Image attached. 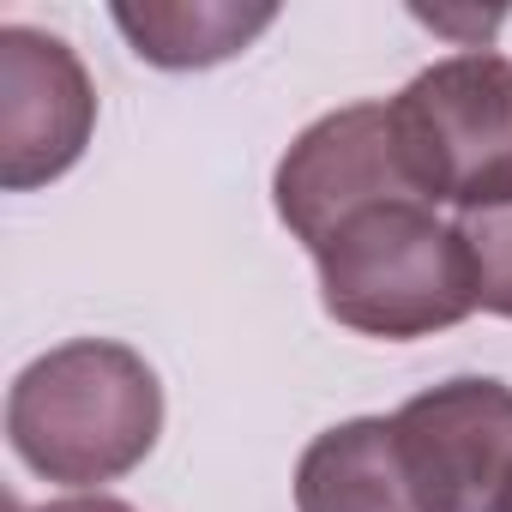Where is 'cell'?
Wrapping results in <instances>:
<instances>
[{
  "mask_svg": "<svg viewBox=\"0 0 512 512\" xmlns=\"http://www.w3.org/2000/svg\"><path fill=\"white\" fill-rule=\"evenodd\" d=\"M163 434V386L133 344L73 338L19 368L7 392L13 452L67 488L121 482Z\"/></svg>",
  "mask_w": 512,
  "mask_h": 512,
  "instance_id": "cell-1",
  "label": "cell"
},
{
  "mask_svg": "<svg viewBox=\"0 0 512 512\" xmlns=\"http://www.w3.org/2000/svg\"><path fill=\"white\" fill-rule=\"evenodd\" d=\"M320 302L356 338H434L476 314V278L458 223L428 199H386L356 211L320 253Z\"/></svg>",
  "mask_w": 512,
  "mask_h": 512,
  "instance_id": "cell-2",
  "label": "cell"
},
{
  "mask_svg": "<svg viewBox=\"0 0 512 512\" xmlns=\"http://www.w3.org/2000/svg\"><path fill=\"white\" fill-rule=\"evenodd\" d=\"M398 157L428 205L458 217L512 199V61L464 49L422 67L392 97Z\"/></svg>",
  "mask_w": 512,
  "mask_h": 512,
  "instance_id": "cell-3",
  "label": "cell"
},
{
  "mask_svg": "<svg viewBox=\"0 0 512 512\" xmlns=\"http://www.w3.org/2000/svg\"><path fill=\"white\" fill-rule=\"evenodd\" d=\"M386 199H422L398 157L392 103H350L320 115L290 139L272 175V205L308 253H320L356 211Z\"/></svg>",
  "mask_w": 512,
  "mask_h": 512,
  "instance_id": "cell-4",
  "label": "cell"
},
{
  "mask_svg": "<svg viewBox=\"0 0 512 512\" xmlns=\"http://www.w3.org/2000/svg\"><path fill=\"white\" fill-rule=\"evenodd\" d=\"M392 428L434 512H512V386L482 374L440 380Z\"/></svg>",
  "mask_w": 512,
  "mask_h": 512,
  "instance_id": "cell-5",
  "label": "cell"
},
{
  "mask_svg": "<svg viewBox=\"0 0 512 512\" xmlns=\"http://www.w3.org/2000/svg\"><path fill=\"white\" fill-rule=\"evenodd\" d=\"M97 133V85L73 43L37 25H0V187L61 181Z\"/></svg>",
  "mask_w": 512,
  "mask_h": 512,
  "instance_id": "cell-6",
  "label": "cell"
},
{
  "mask_svg": "<svg viewBox=\"0 0 512 512\" xmlns=\"http://www.w3.org/2000/svg\"><path fill=\"white\" fill-rule=\"evenodd\" d=\"M296 512H434L392 416H350L296 458Z\"/></svg>",
  "mask_w": 512,
  "mask_h": 512,
  "instance_id": "cell-7",
  "label": "cell"
},
{
  "mask_svg": "<svg viewBox=\"0 0 512 512\" xmlns=\"http://www.w3.org/2000/svg\"><path fill=\"white\" fill-rule=\"evenodd\" d=\"M115 31L133 43L139 61L163 73H199L217 61H235L260 31L278 25L272 0H115Z\"/></svg>",
  "mask_w": 512,
  "mask_h": 512,
  "instance_id": "cell-8",
  "label": "cell"
},
{
  "mask_svg": "<svg viewBox=\"0 0 512 512\" xmlns=\"http://www.w3.org/2000/svg\"><path fill=\"white\" fill-rule=\"evenodd\" d=\"M464 253H470V278H476V308L512 320V199L458 217Z\"/></svg>",
  "mask_w": 512,
  "mask_h": 512,
  "instance_id": "cell-9",
  "label": "cell"
},
{
  "mask_svg": "<svg viewBox=\"0 0 512 512\" xmlns=\"http://www.w3.org/2000/svg\"><path fill=\"white\" fill-rule=\"evenodd\" d=\"M416 19L422 25H434V31H458V37H476V49H482V37L506 19L500 7H488V13H428V7H416Z\"/></svg>",
  "mask_w": 512,
  "mask_h": 512,
  "instance_id": "cell-10",
  "label": "cell"
},
{
  "mask_svg": "<svg viewBox=\"0 0 512 512\" xmlns=\"http://www.w3.org/2000/svg\"><path fill=\"white\" fill-rule=\"evenodd\" d=\"M13 512H139L115 494H67V500H43V506H13Z\"/></svg>",
  "mask_w": 512,
  "mask_h": 512,
  "instance_id": "cell-11",
  "label": "cell"
}]
</instances>
